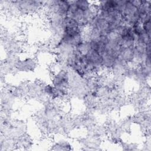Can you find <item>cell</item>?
<instances>
[{
  "label": "cell",
  "mask_w": 151,
  "mask_h": 151,
  "mask_svg": "<svg viewBox=\"0 0 151 151\" xmlns=\"http://www.w3.org/2000/svg\"><path fill=\"white\" fill-rule=\"evenodd\" d=\"M73 3L77 8L83 11H88L92 8L91 6L90 2L87 1H85V0L73 1Z\"/></svg>",
  "instance_id": "6da1fadb"
}]
</instances>
